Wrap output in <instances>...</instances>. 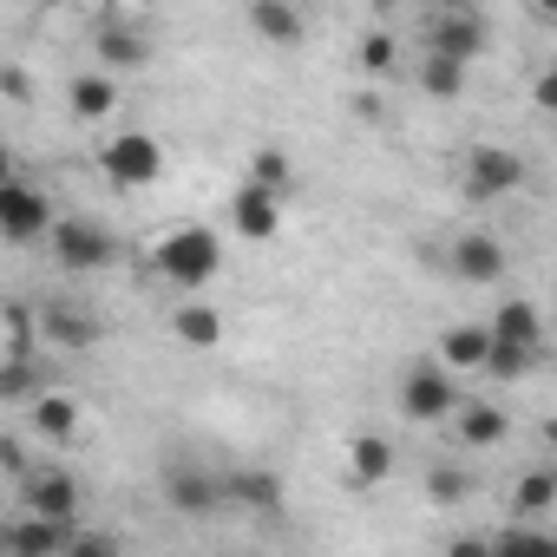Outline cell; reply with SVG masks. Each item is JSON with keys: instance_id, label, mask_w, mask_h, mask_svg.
I'll return each mask as SVG.
<instances>
[{"instance_id": "cell-16", "label": "cell", "mask_w": 557, "mask_h": 557, "mask_svg": "<svg viewBox=\"0 0 557 557\" xmlns=\"http://www.w3.org/2000/svg\"><path fill=\"white\" fill-rule=\"evenodd\" d=\"M394 466H400V453H394V440L387 433H355L348 440V485H387L394 479Z\"/></svg>"}, {"instance_id": "cell-25", "label": "cell", "mask_w": 557, "mask_h": 557, "mask_svg": "<svg viewBox=\"0 0 557 557\" xmlns=\"http://www.w3.org/2000/svg\"><path fill=\"white\" fill-rule=\"evenodd\" d=\"M420 92L426 99H459L466 92V60H446V53H420Z\"/></svg>"}, {"instance_id": "cell-17", "label": "cell", "mask_w": 557, "mask_h": 557, "mask_svg": "<svg viewBox=\"0 0 557 557\" xmlns=\"http://www.w3.org/2000/svg\"><path fill=\"white\" fill-rule=\"evenodd\" d=\"M223 505H249V511H283V479L275 472H262V466H243V472H230L223 479Z\"/></svg>"}, {"instance_id": "cell-19", "label": "cell", "mask_w": 557, "mask_h": 557, "mask_svg": "<svg viewBox=\"0 0 557 557\" xmlns=\"http://www.w3.org/2000/svg\"><path fill=\"white\" fill-rule=\"evenodd\" d=\"M171 335H177L184 348L210 355V348L223 342V315H216L210 302H197V296H190V302H177V309H171Z\"/></svg>"}, {"instance_id": "cell-32", "label": "cell", "mask_w": 557, "mask_h": 557, "mask_svg": "<svg viewBox=\"0 0 557 557\" xmlns=\"http://www.w3.org/2000/svg\"><path fill=\"white\" fill-rule=\"evenodd\" d=\"M531 14H537V21L550 27V21H557V0H531Z\"/></svg>"}, {"instance_id": "cell-28", "label": "cell", "mask_w": 557, "mask_h": 557, "mask_svg": "<svg viewBox=\"0 0 557 557\" xmlns=\"http://www.w3.org/2000/svg\"><path fill=\"white\" fill-rule=\"evenodd\" d=\"M426 498H433V505H466V498H472V472L433 466V472H426Z\"/></svg>"}, {"instance_id": "cell-33", "label": "cell", "mask_w": 557, "mask_h": 557, "mask_svg": "<svg viewBox=\"0 0 557 557\" xmlns=\"http://www.w3.org/2000/svg\"><path fill=\"white\" fill-rule=\"evenodd\" d=\"M0 177H14V151L8 145H0Z\"/></svg>"}, {"instance_id": "cell-18", "label": "cell", "mask_w": 557, "mask_h": 557, "mask_svg": "<svg viewBox=\"0 0 557 557\" xmlns=\"http://www.w3.org/2000/svg\"><path fill=\"white\" fill-rule=\"evenodd\" d=\"M40 329H47V342H53V348H92V342L106 335V322H99V315L66 309V302H47V309H40Z\"/></svg>"}, {"instance_id": "cell-31", "label": "cell", "mask_w": 557, "mask_h": 557, "mask_svg": "<svg viewBox=\"0 0 557 557\" xmlns=\"http://www.w3.org/2000/svg\"><path fill=\"white\" fill-rule=\"evenodd\" d=\"M0 466H8L14 479L27 472V453H21V440H14V433H8V440H0Z\"/></svg>"}, {"instance_id": "cell-30", "label": "cell", "mask_w": 557, "mask_h": 557, "mask_svg": "<svg viewBox=\"0 0 557 557\" xmlns=\"http://www.w3.org/2000/svg\"><path fill=\"white\" fill-rule=\"evenodd\" d=\"M0 92H8L14 106H27V99H34V79H27L21 66H0Z\"/></svg>"}, {"instance_id": "cell-23", "label": "cell", "mask_w": 557, "mask_h": 557, "mask_svg": "<svg viewBox=\"0 0 557 557\" xmlns=\"http://www.w3.org/2000/svg\"><path fill=\"white\" fill-rule=\"evenodd\" d=\"M440 361H446L453 374L479 368V361H485V322H453V329L440 335Z\"/></svg>"}, {"instance_id": "cell-9", "label": "cell", "mask_w": 557, "mask_h": 557, "mask_svg": "<svg viewBox=\"0 0 557 557\" xmlns=\"http://www.w3.org/2000/svg\"><path fill=\"white\" fill-rule=\"evenodd\" d=\"M21 505H27L34 518L73 524V511H79V479H73L66 466H27V472H21Z\"/></svg>"}, {"instance_id": "cell-29", "label": "cell", "mask_w": 557, "mask_h": 557, "mask_svg": "<svg viewBox=\"0 0 557 557\" xmlns=\"http://www.w3.org/2000/svg\"><path fill=\"white\" fill-rule=\"evenodd\" d=\"M361 66H368L374 79L394 73V66H400V34H368V40H361Z\"/></svg>"}, {"instance_id": "cell-11", "label": "cell", "mask_w": 557, "mask_h": 557, "mask_svg": "<svg viewBox=\"0 0 557 557\" xmlns=\"http://www.w3.org/2000/svg\"><path fill=\"white\" fill-rule=\"evenodd\" d=\"M230 230H236L243 243H275V230H283V197L243 177L236 197H230Z\"/></svg>"}, {"instance_id": "cell-7", "label": "cell", "mask_w": 557, "mask_h": 557, "mask_svg": "<svg viewBox=\"0 0 557 557\" xmlns=\"http://www.w3.org/2000/svg\"><path fill=\"white\" fill-rule=\"evenodd\" d=\"M524 177H531V164L518 151H505V145H472L466 164H459V190L472 203H498V197L524 190Z\"/></svg>"}, {"instance_id": "cell-21", "label": "cell", "mask_w": 557, "mask_h": 557, "mask_svg": "<svg viewBox=\"0 0 557 557\" xmlns=\"http://www.w3.org/2000/svg\"><path fill=\"white\" fill-rule=\"evenodd\" d=\"M66 106H73V119L99 125V119H112V106H119V79H112V73H79V79L66 86Z\"/></svg>"}, {"instance_id": "cell-20", "label": "cell", "mask_w": 557, "mask_h": 557, "mask_svg": "<svg viewBox=\"0 0 557 557\" xmlns=\"http://www.w3.org/2000/svg\"><path fill=\"white\" fill-rule=\"evenodd\" d=\"M27 413H34V433L40 440H53V446H66V440H79V400H66V394H34L27 400Z\"/></svg>"}, {"instance_id": "cell-8", "label": "cell", "mask_w": 557, "mask_h": 557, "mask_svg": "<svg viewBox=\"0 0 557 557\" xmlns=\"http://www.w3.org/2000/svg\"><path fill=\"white\" fill-rule=\"evenodd\" d=\"M453 407H459V381H453L446 361H420V368L400 374V413L413 426H440Z\"/></svg>"}, {"instance_id": "cell-3", "label": "cell", "mask_w": 557, "mask_h": 557, "mask_svg": "<svg viewBox=\"0 0 557 557\" xmlns=\"http://www.w3.org/2000/svg\"><path fill=\"white\" fill-rule=\"evenodd\" d=\"M485 40H492V27H485V14L472 8V0H433V8L420 14V47L426 53H446V60H479L485 53Z\"/></svg>"}, {"instance_id": "cell-26", "label": "cell", "mask_w": 557, "mask_h": 557, "mask_svg": "<svg viewBox=\"0 0 557 557\" xmlns=\"http://www.w3.org/2000/svg\"><path fill=\"white\" fill-rule=\"evenodd\" d=\"M40 394V374H34V348H8V361H0V400L27 407Z\"/></svg>"}, {"instance_id": "cell-24", "label": "cell", "mask_w": 557, "mask_h": 557, "mask_svg": "<svg viewBox=\"0 0 557 557\" xmlns=\"http://www.w3.org/2000/svg\"><path fill=\"white\" fill-rule=\"evenodd\" d=\"M66 537H73V524H60V518H34V511L8 531V544H14L21 557H47V550H60Z\"/></svg>"}, {"instance_id": "cell-27", "label": "cell", "mask_w": 557, "mask_h": 557, "mask_svg": "<svg viewBox=\"0 0 557 557\" xmlns=\"http://www.w3.org/2000/svg\"><path fill=\"white\" fill-rule=\"evenodd\" d=\"M249 184H262V190H275V197H296V164L283 158V151H275V145H262L256 158H249Z\"/></svg>"}, {"instance_id": "cell-5", "label": "cell", "mask_w": 557, "mask_h": 557, "mask_svg": "<svg viewBox=\"0 0 557 557\" xmlns=\"http://www.w3.org/2000/svg\"><path fill=\"white\" fill-rule=\"evenodd\" d=\"M99 177H106L112 190H151V184L164 177V145H158L151 132H119V138H106V151H99Z\"/></svg>"}, {"instance_id": "cell-12", "label": "cell", "mask_w": 557, "mask_h": 557, "mask_svg": "<svg viewBox=\"0 0 557 557\" xmlns=\"http://www.w3.org/2000/svg\"><path fill=\"white\" fill-rule=\"evenodd\" d=\"M446 262H453V275H459V283H472V289H492V283H505V243H498L492 230H472V236H459Z\"/></svg>"}, {"instance_id": "cell-34", "label": "cell", "mask_w": 557, "mask_h": 557, "mask_svg": "<svg viewBox=\"0 0 557 557\" xmlns=\"http://www.w3.org/2000/svg\"><path fill=\"white\" fill-rule=\"evenodd\" d=\"M368 8H374V14H394V8H400V0H368Z\"/></svg>"}, {"instance_id": "cell-22", "label": "cell", "mask_w": 557, "mask_h": 557, "mask_svg": "<svg viewBox=\"0 0 557 557\" xmlns=\"http://www.w3.org/2000/svg\"><path fill=\"white\" fill-rule=\"evenodd\" d=\"M511 518H550V505H557V472L550 466H531L518 485H511Z\"/></svg>"}, {"instance_id": "cell-13", "label": "cell", "mask_w": 557, "mask_h": 557, "mask_svg": "<svg viewBox=\"0 0 557 557\" xmlns=\"http://www.w3.org/2000/svg\"><path fill=\"white\" fill-rule=\"evenodd\" d=\"M446 420H453V433H459L466 453H485V446H505V440H511V413H505L498 400H466V394H459V407H453Z\"/></svg>"}, {"instance_id": "cell-2", "label": "cell", "mask_w": 557, "mask_h": 557, "mask_svg": "<svg viewBox=\"0 0 557 557\" xmlns=\"http://www.w3.org/2000/svg\"><path fill=\"white\" fill-rule=\"evenodd\" d=\"M158 275L177 296H203L223 275V236L210 223H177L158 236Z\"/></svg>"}, {"instance_id": "cell-10", "label": "cell", "mask_w": 557, "mask_h": 557, "mask_svg": "<svg viewBox=\"0 0 557 557\" xmlns=\"http://www.w3.org/2000/svg\"><path fill=\"white\" fill-rule=\"evenodd\" d=\"M164 505L184 511V518H216V511H223V479H210V472L190 466V459H171V466H164Z\"/></svg>"}, {"instance_id": "cell-1", "label": "cell", "mask_w": 557, "mask_h": 557, "mask_svg": "<svg viewBox=\"0 0 557 557\" xmlns=\"http://www.w3.org/2000/svg\"><path fill=\"white\" fill-rule=\"evenodd\" d=\"M537 355H544V315H537V302L505 296L492 309V322H485V361L479 368L492 381H524L537 368Z\"/></svg>"}, {"instance_id": "cell-15", "label": "cell", "mask_w": 557, "mask_h": 557, "mask_svg": "<svg viewBox=\"0 0 557 557\" xmlns=\"http://www.w3.org/2000/svg\"><path fill=\"white\" fill-rule=\"evenodd\" d=\"M99 73H145L151 66V40H145V27H132V21H112V27H99Z\"/></svg>"}, {"instance_id": "cell-4", "label": "cell", "mask_w": 557, "mask_h": 557, "mask_svg": "<svg viewBox=\"0 0 557 557\" xmlns=\"http://www.w3.org/2000/svg\"><path fill=\"white\" fill-rule=\"evenodd\" d=\"M47 230H53V197L27 171L0 177V243L27 249V243H47Z\"/></svg>"}, {"instance_id": "cell-14", "label": "cell", "mask_w": 557, "mask_h": 557, "mask_svg": "<svg viewBox=\"0 0 557 557\" xmlns=\"http://www.w3.org/2000/svg\"><path fill=\"white\" fill-rule=\"evenodd\" d=\"M249 34L262 47H275V53H289V47L309 40V21H302L296 0H249Z\"/></svg>"}, {"instance_id": "cell-6", "label": "cell", "mask_w": 557, "mask_h": 557, "mask_svg": "<svg viewBox=\"0 0 557 557\" xmlns=\"http://www.w3.org/2000/svg\"><path fill=\"white\" fill-rule=\"evenodd\" d=\"M47 249H53V262H60L66 275H92V269H106V262L119 256V243H112V230H106L99 216H53Z\"/></svg>"}]
</instances>
